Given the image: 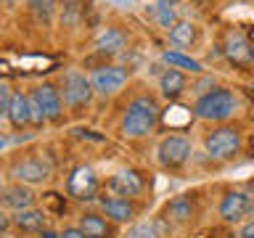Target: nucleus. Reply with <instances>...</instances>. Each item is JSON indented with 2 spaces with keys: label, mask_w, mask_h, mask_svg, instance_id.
Returning a JSON list of instances; mask_svg holds the SVG:
<instances>
[{
  "label": "nucleus",
  "mask_w": 254,
  "mask_h": 238,
  "mask_svg": "<svg viewBox=\"0 0 254 238\" xmlns=\"http://www.w3.org/2000/svg\"><path fill=\"white\" fill-rule=\"evenodd\" d=\"M90 87L95 95H101V98H111V95H117L122 87L127 85V79H130V69L122 66V63H114V61H103L98 66L90 69Z\"/></svg>",
  "instance_id": "6"
},
{
  "label": "nucleus",
  "mask_w": 254,
  "mask_h": 238,
  "mask_svg": "<svg viewBox=\"0 0 254 238\" xmlns=\"http://www.w3.org/2000/svg\"><path fill=\"white\" fill-rule=\"evenodd\" d=\"M198 214V206H196V198L190 193H183V196H175L170 204H167V220L175 222V225H190Z\"/></svg>",
  "instance_id": "19"
},
{
  "label": "nucleus",
  "mask_w": 254,
  "mask_h": 238,
  "mask_svg": "<svg viewBox=\"0 0 254 238\" xmlns=\"http://www.w3.org/2000/svg\"><path fill=\"white\" fill-rule=\"evenodd\" d=\"M8 124L13 130H29L32 127V117H29V95L27 90H16L13 87V95H11V106H8Z\"/></svg>",
  "instance_id": "20"
},
{
  "label": "nucleus",
  "mask_w": 254,
  "mask_h": 238,
  "mask_svg": "<svg viewBox=\"0 0 254 238\" xmlns=\"http://www.w3.org/2000/svg\"><path fill=\"white\" fill-rule=\"evenodd\" d=\"M106 190L111 196L140 198L143 190H146V175L138 170H119L106 180Z\"/></svg>",
  "instance_id": "11"
},
{
  "label": "nucleus",
  "mask_w": 254,
  "mask_h": 238,
  "mask_svg": "<svg viewBox=\"0 0 254 238\" xmlns=\"http://www.w3.org/2000/svg\"><path fill=\"white\" fill-rule=\"evenodd\" d=\"M164 3H172V5H178V3H183V0H164Z\"/></svg>",
  "instance_id": "35"
},
{
  "label": "nucleus",
  "mask_w": 254,
  "mask_h": 238,
  "mask_svg": "<svg viewBox=\"0 0 254 238\" xmlns=\"http://www.w3.org/2000/svg\"><path fill=\"white\" fill-rule=\"evenodd\" d=\"M217 214L220 220L225 222H244V217H249V212H246V196L244 190H225L217 204Z\"/></svg>",
  "instance_id": "18"
},
{
  "label": "nucleus",
  "mask_w": 254,
  "mask_h": 238,
  "mask_svg": "<svg viewBox=\"0 0 254 238\" xmlns=\"http://www.w3.org/2000/svg\"><path fill=\"white\" fill-rule=\"evenodd\" d=\"M82 0H61L59 3V11H61V24H66V27H77L79 19H82Z\"/></svg>",
  "instance_id": "26"
},
{
  "label": "nucleus",
  "mask_w": 254,
  "mask_h": 238,
  "mask_svg": "<svg viewBox=\"0 0 254 238\" xmlns=\"http://www.w3.org/2000/svg\"><path fill=\"white\" fill-rule=\"evenodd\" d=\"M238 238H254V217L252 220H246L241 230H238Z\"/></svg>",
  "instance_id": "31"
},
{
  "label": "nucleus",
  "mask_w": 254,
  "mask_h": 238,
  "mask_svg": "<svg viewBox=\"0 0 254 238\" xmlns=\"http://www.w3.org/2000/svg\"><path fill=\"white\" fill-rule=\"evenodd\" d=\"M5 148H8V135L0 132V151H5Z\"/></svg>",
  "instance_id": "33"
},
{
  "label": "nucleus",
  "mask_w": 254,
  "mask_h": 238,
  "mask_svg": "<svg viewBox=\"0 0 254 238\" xmlns=\"http://www.w3.org/2000/svg\"><path fill=\"white\" fill-rule=\"evenodd\" d=\"M11 95H13V87L0 79V124H8V106H11Z\"/></svg>",
  "instance_id": "27"
},
{
  "label": "nucleus",
  "mask_w": 254,
  "mask_h": 238,
  "mask_svg": "<svg viewBox=\"0 0 254 238\" xmlns=\"http://www.w3.org/2000/svg\"><path fill=\"white\" fill-rule=\"evenodd\" d=\"M0 5H8V0H0Z\"/></svg>",
  "instance_id": "36"
},
{
  "label": "nucleus",
  "mask_w": 254,
  "mask_h": 238,
  "mask_svg": "<svg viewBox=\"0 0 254 238\" xmlns=\"http://www.w3.org/2000/svg\"><path fill=\"white\" fill-rule=\"evenodd\" d=\"M156 85H159V95L164 101H180L188 93V74L178 69H162Z\"/></svg>",
  "instance_id": "17"
},
{
  "label": "nucleus",
  "mask_w": 254,
  "mask_h": 238,
  "mask_svg": "<svg viewBox=\"0 0 254 238\" xmlns=\"http://www.w3.org/2000/svg\"><path fill=\"white\" fill-rule=\"evenodd\" d=\"M77 228L82 230L87 238H117V225L106 220L95 209H82L77 217Z\"/></svg>",
  "instance_id": "15"
},
{
  "label": "nucleus",
  "mask_w": 254,
  "mask_h": 238,
  "mask_svg": "<svg viewBox=\"0 0 254 238\" xmlns=\"http://www.w3.org/2000/svg\"><path fill=\"white\" fill-rule=\"evenodd\" d=\"M222 56L236 63V66H249V63H254V43L249 37L244 35V32H228L225 37V45H222Z\"/></svg>",
  "instance_id": "13"
},
{
  "label": "nucleus",
  "mask_w": 254,
  "mask_h": 238,
  "mask_svg": "<svg viewBox=\"0 0 254 238\" xmlns=\"http://www.w3.org/2000/svg\"><path fill=\"white\" fill-rule=\"evenodd\" d=\"M193 156V143L186 135H164L156 146V162L164 170H183Z\"/></svg>",
  "instance_id": "8"
},
{
  "label": "nucleus",
  "mask_w": 254,
  "mask_h": 238,
  "mask_svg": "<svg viewBox=\"0 0 254 238\" xmlns=\"http://www.w3.org/2000/svg\"><path fill=\"white\" fill-rule=\"evenodd\" d=\"M29 90L35 93L40 109H43L45 124H61V122H64V111H66V109H64V98H61L59 85L51 82V79H45V82L29 87Z\"/></svg>",
  "instance_id": "10"
},
{
  "label": "nucleus",
  "mask_w": 254,
  "mask_h": 238,
  "mask_svg": "<svg viewBox=\"0 0 254 238\" xmlns=\"http://www.w3.org/2000/svg\"><path fill=\"white\" fill-rule=\"evenodd\" d=\"M11 212H5L3 206H0V238H5L8 233H11Z\"/></svg>",
  "instance_id": "28"
},
{
  "label": "nucleus",
  "mask_w": 254,
  "mask_h": 238,
  "mask_svg": "<svg viewBox=\"0 0 254 238\" xmlns=\"http://www.w3.org/2000/svg\"><path fill=\"white\" fill-rule=\"evenodd\" d=\"M0 206L5 212L29 209V206H37V193H35V188L21 185V182H8L3 188V193H0Z\"/></svg>",
  "instance_id": "14"
},
{
  "label": "nucleus",
  "mask_w": 254,
  "mask_h": 238,
  "mask_svg": "<svg viewBox=\"0 0 254 238\" xmlns=\"http://www.w3.org/2000/svg\"><path fill=\"white\" fill-rule=\"evenodd\" d=\"M8 178L13 182H21V185H29V188L45 185L53 178V164L43 154H24V156L19 154L8 164Z\"/></svg>",
  "instance_id": "3"
},
{
  "label": "nucleus",
  "mask_w": 254,
  "mask_h": 238,
  "mask_svg": "<svg viewBox=\"0 0 254 238\" xmlns=\"http://www.w3.org/2000/svg\"><path fill=\"white\" fill-rule=\"evenodd\" d=\"M244 196H246V212H249V217H254V180L246 185Z\"/></svg>",
  "instance_id": "30"
},
{
  "label": "nucleus",
  "mask_w": 254,
  "mask_h": 238,
  "mask_svg": "<svg viewBox=\"0 0 254 238\" xmlns=\"http://www.w3.org/2000/svg\"><path fill=\"white\" fill-rule=\"evenodd\" d=\"M3 188H5V175H3V164H0V193H3Z\"/></svg>",
  "instance_id": "34"
},
{
  "label": "nucleus",
  "mask_w": 254,
  "mask_h": 238,
  "mask_svg": "<svg viewBox=\"0 0 254 238\" xmlns=\"http://www.w3.org/2000/svg\"><path fill=\"white\" fill-rule=\"evenodd\" d=\"M98 204V212L106 220H111L114 225H127V222H135V217L140 214V204L138 198H125V196H111V193H101L95 198Z\"/></svg>",
  "instance_id": "9"
},
{
  "label": "nucleus",
  "mask_w": 254,
  "mask_h": 238,
  "mask_svg": "<svg viewBox=\"0 0 254 238\" xmlns=\"http://www.w3.org/2000/svg\"><path fill=\"white\" fill-rule=\"evenodd\" d=\"M59 236H61V238H87L77 225H64V228L59 230Z\"/></svg>",
  "instance_id": "29"
},
{
  "label": "nucleus",
  "mask_w": 254,
  "mask_h": 238,
  "mask_svg": "<svg viewBox=\"0 0 254 238\" xmlns=\"http://www.w3.org/2000/svg\"><path fill=\"white\" fill-rule=\"evenodd\" d=\"M125 51H127V35H125V29H119V27H106L98 35V40H95V53L106 56V59L119 56Z\"/></svg>",
  "instance_id": "21"
},
{
  "label": "nucleus",
  "mask_w": 254,
  "mask_h": 238,
  "mask_svg": "<svg viewBox=\"0 0 254 238\" xmlns=\"http://www.w3.org/2000/svg\"><path fill=\"white\" fill-rule=\"evenodd\" d=\"M162 61H164V66L167 69H178V71H186V74H204V63L198 61V59H190L188 53H180V51H164L162 53Z\"/></svg>",
  "instance_id": "22"
},
{
  "label": "nucleus",
  "mask_w": 254,
  "mask_h": 238,
  "mask_svg": "<svg viewBox=\"0 0 254 238\" xmlns=\"http://www.w3.org/2000/svg\"><path fill=\"white\" fill-rule=\"evenodd\" d=\"M125 238H164V233H162V222H159V220L135 222V225L127 230Z\"/></svg>",
  "instance_id": "25"
},
{
  "label": "nucleus",
  "mask_w": 254,
  "mask_h": 238,
  "mask_svg": "<svg viewBox=\"0 0 254 238\" xmlns=\"http://www.w3.org/2000/svg\"><path fill=\"white\" fill-rule=\"evenodd\" d=\"M59 90H61V98H64V109L74 111V114L90 109V103L95 98V93L90 87V79H87V74L79 71V69H66L64 71Z\"/></svg>",
  "instance_id": "4"
},
{
  "label": "nucleus",
  "mask_w": 254,
  "mask_h": 238,
  "mask_svg": "<svg viewBox=\"0 0 254 238\" xmlns=\"http://www.w3.org/2000/svg\"><path fill=\"white\" fill-rule=\"evenodd\" d=\"M167 43L172 45V51H190L201 43V27L190 19H178L167 29Z\"/></svg>",
  "instance_id": "12"
},
{
  "label": "nucleus",
  "mask_w": 254,
  "mask_h": 238,
  "mask_svg": "<svg viewBox=\"0 0 254 238\" xmlns=\"http://www.w3.org/2000/svg\"><path fill=\"white\" fill-rule=\"evenodd\" d=\"M27 8L40 24H51L59 13V0H27Z\"/></svg>",
  "instance_id": "24"
},
{
  "label": "nucleus",
  "mask_w": 254,
  "mask_h": 238,
  "mask_svg": "<svg viewBox=\"0 0 254 238\" xmlns=\"http://www.w3.org/2000/svg\"><path fill=\"white\" fill-rule=\"evenodd\" d=\"M37 236H40V238H61V236H59V230H53L51 225H48L45 230H40Z\"/></svg>",
  "instance_id": "32"
},
{
  "label": "nucleus",
  "mask_w": 254,
  "mask_h": 238,
  "mask_svg": "<svg viewBox=\"0 0 254 238\" xmlns=\"http://www.w3.org/2000/svg\"><path fill=\"white\" fill-rule=\"evenodd\" d=\"M101 188L103 182L90 164H79L66 175V196L74 198V201H82V204L95 201L101 196Z\"/></svg>",
  "instance_id": "7"
},
{
  "label": "nucleus",
  "mask_w": 254,
  "mask_h": 238,
  "mask_svg": "<svg viewBox=\"0 0 254 238\" xmlns=\"http://www.w3.org/2000/svg\"><path fill=\"white\" fill-rule=\"evenodd\" d=\"M190 111H193L196 119L225 124L228 119L238 111V95H236V90H230V87L214 85V87H209L206 93L196 95V101H193V106H190Z\"/></svg>",
  "instance_id": "2"
},
{
  "label": "nucleus",
  "mask_w": 254,
  "mask_h": 238,
  "mask_svg": "<svg viewBox=\"0 0 254 238\" xmlns=\"http://www.w3.org/2000/svg\"><path fill=\"white\" fill-rule=\"evenodd\" d=\"M146 13H148V19L154 21L159 29H170L172 24L180 19L178 8H175L172 3H164V0H154V3H148L146 5Z\"/></svg>",
  "instance_id": "23"
},
{
  "label": "nucleus",
  "mask_w": 254,
  "mask_h": 238,
  "mask_svg": "<svg viewBox=\"0 0 254 238\" xmlns=\"http://www.w3.org/2000/svg\"><path fill=\"white\" fill-rule=\"evenodd\" d=\"M11 228L21 236H29V233H40V230L48 228V214L45 209L40 206H29V209H21V212H11Z\"/></svg>",
  "instance_id": "16"
},
{
  "label": "nucleus",
  "mask_w": 254,
  "mask_h": 238,
  "mask_svg": "<svg viewBox=\"0 0 254 238\" xmlns=\"http://www.w3.org/2000/svg\"><path fill=\"white\" fill-rule=\"evenodd\" d=\"M241 148H244V135L233 124H217L204 135V151L209 159L228 162V159L241 154Z\"/></svg>",
  "instance_id": "5"
},
{
  "label": "nucleus",
  "mask_w": 254,
  "mask_h": 238,
  "mask_svg": "<svg viewBox=\"0 0 254 238\" xmlns=\"http://www.w3.org/2000/svg\"><path fill=\"white\" fill-rule=\"evenodd\" d=\"M162 122V103L154 93H138L127 101V106L119 119V132L130 140H140L156 132Z\"/></svg>",
  "instance_id": "1"
}]
</instances>
